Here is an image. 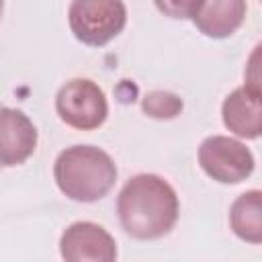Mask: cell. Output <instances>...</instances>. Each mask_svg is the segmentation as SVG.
I'll list each match as a JSON object with an SVG mask.
<instances>
[{
  "mask_svg": "<svg viewBox=\"0 0 262 262\" xmlns=\"http://www.w3.org/2000/svg\"><path fill=\"white\" fill-rule=\"evenodd\" d=\"M176 190L156 174H137L125 182L117 199L123 229L135 239H158L178 221Z\"/></svg>",
  "mask_w": 262,
  "mask_h": 262,
  "instance_id": "1",
  "label": "cell"
},
{
  "mask_svg": "<svg viewBox=\"0 0 262 262\" xmlns=\"http://www.w3.org/2000/svg\"><path fill=\"white\" fill-rule=\"evenodd\" d=\"M57 188L72 201L94 203L111 192L117 182L113 158L94 145H72L53 164Z\"/></svg>",
  "mask_w": 262,
  "mask_h": 262,
  "instance_id": "2",
  "label": "cell"
},
{
  "mask_svg": "<svg viewBox=\"0 0 262 262\" xmlns=\"http://www.w3.org/2000/svg\"><path fill=\"white\" fill-rule=\"evenodd\" d=\"M68 23L78 41L100 47L123 31L127 8L123 0H72Z\"/></svg>",
  "mask_w": 262,
  "mask_h": 262,
  "instance_id": "3",
  "label": "cell"
},
{
  "mask_svg": "<svg viewBox=\"0 0 262 262\" xmlns=\"http://www.w3.org/2000/svg\"><path fill=\"white\" fill-rule=\"evenodd\" d=\"M55 111L66 125L78 131H92L106 121L108 104L98 84L88 78H74L59 88Z\"/></svg>",
  "mask_w": 262,
  "mask_h": 262,
  "instance_id": "4",
  "label": "cell"
},
{
  "mask_svg": "<svg viewBox=\"0 0 262 262\" xmlns=\"http://www.w3.org/2000/svg\"><path fill=\"white\" fill-rule=\"evenodd\" d=\"M199 164L207 176L221 184H237L254 172L252 151L225 135H213L201 143Z\"/></svg>",
  "mask_w": 262,
  "mask_h": 262,
  "instance_id": "5",
  "label": "cell"
},
{
  "mask_svg": "<svg viewBox=\"0 0 262 262\" xmlns=\"http://www.w3.org/2000/svg\"><path fill=\"white\" fill-rule=\"evenodd\" d=\"M59 252L68 262H113L117 244L104 227L92 221H78L61 233Z\"/></svg>",
  "mask_w": 262,
  "mask_h": 262,
  "instance_id": "6",
  "label": "cell"
},
{
  "mask_svg": "<svg viewBox=\"0 0 262 262\" xmlns=\"http://www.w3.org/2000/svg\"><path fill=\"white\" fill-rule=\"evenodd\" d=\"M37 127L18 108L0 106V166L12 168L27 162L37 149Z\"/></svg>",
  "mask_w": 262,
  "mask_h": 262,
  "instance_id": "7",
  "label": "cell"
},
{
  "mask_svg": "<svg viewBox=\"0 0 262 262\" xmlns=\"http://www.w3.org/2000/svg\"><path fill=\"white\" fill-rule=\"evenodd\" d=\"M223 125L244 139H256L262 129V111H260V90L250 86L235 88L221 106Z\"/></svg>",
  "mask_w": 262,
  "mask_h": 262,
  "instance_id": "8",
  "label": "cell"
},
{
  "mask_svg": "<svg viewBox=\"0 0 262 262\" xmlns=\"http://www.w3.org/2000/svg\"><path fill=\"white\" fill-rule=\"evenodd\" d=\"M246 10V0H203L192 20L205 37L225 39L242 27Z\"/></svg>",
  "mask_w": 262,
  "mask_h": 262,
  "instance_id": "9",
  "label": "cell"
},
{
  "mask_svg": "<svg viewBox=\"0 0 262 262\" xmlns=\"http://www.w3.org/2000/svg\"><path fill=\"white\" fill-rule=\"evenodd\" d=\"M260 190H248L239 194L229 209V225L233 233L250 244L262 242V217H260Z\"/></svg>",
  "mask_w": 262,
  "mask_h": 262,
  "instance_id": "10",
  "label": "cell"
},
{
  "mask_svg": "<svg viewBox=\"0 0 262 262\" xmlns=\"http://www.w3.org/2000/svg\"><path fill=\"white\" fill-rule=\"evenodd\" d=\"M141 108L151 119H174L182 111V98L174 92L166 90H154L143 96Z\"/></svg>",
  "mask_w": 262,
  "mask_h": 262,
  "instance_id": "11",
  "label": "cell"
},
{
  "mask_svg": "<svg viewBox=\"0 0 262 262\" xmlns=\"http://www.w3.org/2000/svg\"><path fill=\"white\" fill-rule=\"evenodd\" d=\"M158 10L170 18H192L203 0H154Z\"/></svg>",
  "mask_w": 262,
  "mask_h": 262,
  "instance_id": "12",
  "label": "cell"
},
{
  "mask_svg": "<svg viewBox=\"0 0 262 262\" xmlns=\"http://www.w3.org/2000/svg\"><path fill=\"white\" fill-rule=\"evenodd\" d=\"M2 4H4V0H0V14H2Z\"/></svg>",
  "mask_w": 262,
  "mask_h": 262,
  "instance_id": "13",
  "label": "cell"
}]
</instances>
